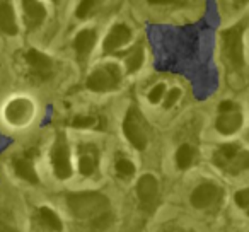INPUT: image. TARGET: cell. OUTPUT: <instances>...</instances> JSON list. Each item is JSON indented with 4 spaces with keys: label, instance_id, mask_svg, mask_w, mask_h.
Returning <instances> with one entry per match:
<instances>
[{
    "label": "cell",
    "instance_id": "7",
    "mask_svg": "<svg viewBox=\"0 0 249 232\" xmlns=\"http://www.w3.org/2000/svg\"><path fill=\"white\" fill-rule=\"evenodd\" d=\"M137 198H139V205L143 212L150 214L154 212L157 205V198H159V181L152 174H143L137 183Z\"/></svg>",
    "mask_w": 249,
    "mask_h": 232
},
{
    "label": "cell",
    "instance_id": "5",
    "mask_svg": "<svg viewBox=\"0 0 249 232\" xmlns=\"http://www.w3.org/2000/svg\"><path fill=\"white\" fill-rule=\"evenodd\" d=\"M121 82V70L118 65H104L97 67L96 70L90 72L87 77V87L94 92H107V90H114Z\"/></svg>",
    "mask_w": 249,
    "mask_h": 232
},
{
    "label": "cell",
    "instance_id": "20",
    "mask_svg": "<svg viewBox=\"0 0 249 232\" xmlns=\"http://www.w3.org/2000/svg\"><path fill=\"white\" fill-rule=\"evenodd\" d=\"M116 173L120 178H123V179H130V178L135 174V166H133V162L130 159H126V157H120V159L116 161Z\"/></svg>",
    "mask_w": 249,
    "mask_h": 232
},
{
    "label": "cell",
    "instance_id": "14",
    "mask_svg": "<svg viewBox=\"0 0 249 232\" xmlns=\"http://www.w3.org/2000/svg\"><path fill=\"white\" fill-rule=\"evenodd\" d=\"M242 125V114L239 113V109L232 111V113H222L218 114L215 126L222 135H232L235 133Z\"/></svg>",
    "mask_w": 249,
    "mask_h": 232
},
{
    "label": "cell",
    "instance_id": "24",
    "mask_svg": "<svg viewBox=\"0 0 249 232\" xmlns=\"http://www.w3.org/2000/svg\"><path fill=\"white\" fill-rule=\"evenodd\" d=\"M164 92H166V86H164V84H157V86H154L152 89H150V92H149V101H150L152 104L159 103V101L162 99Z\"/></svg>",
    "mask_w": 249,
    "mask_h": 232
},
{
    "label": "cell",
    "instance_id": "23",
    "mask_svg": "<svg viewBox=\"0 0 249 232\" xmlns=\"http://www.w3.org/2000/svg\"><path fill=\"white\" fill-rule=\"evenodd\" d=\"M96 122H97V118H94V116H75L70 125H72L73 128H94Z\"/></svg>",
    "mask_w": 249,
    "mask_h": 232
},
{
    "label": "cell",
    "instance_id": "11",
    "mask_svg": "<svg viewBox=\"0 0 249 232\" xmlns=\"http://www.w3.org/2000/svg\"><path fill=\"white\" fill-rule=\"evenodd\" d=\"M132 39V31H130L128 26L124 24H116L111 28V31L107 33V36L104 38L103 50L104 53H113L116 50H120L121 46H124L126 43Z\"/></svg>",
    "mask_w": 249,
    "mask_h": 232
},
{
    "label": "cell",
    "instance_id": "25",
    "mask_svg": "<svg viewBox=\"0 0 249 232\" xmlns=\"http://www.w3.org/2000/svg\"><path fill=\"white\" fill-rule=\"evenodd\" d=\"M234 200H235V203H237L239 207L246 210V208L249 207V190H248V188L237 191V193L234 195Z\"/></svg>",
    "mask_w": 249,
    "mask_h": 232
},
{
    "label": "cell",
    "instance_id": "8",
    "mask_svg": "<svg viewBox=\"0 0 249 232\" xmlns=\"http://www.w3.org/2000/svg\"><path fill=\"white\" fill-rule=\"evenodd\" d=\"M24 60L28 63L29 75L36 80H48L53 75V62L48 55L38 52L35 48H29L24 55Z\"/></svg>",
    "mask_w": 249,
    "mask_h": 232
},
{
    "label": "cell",
    "instance_id": "27",
    "mask_svg": "<svg viewBox=\"0 0 249 232\" xmlns=\"http://www.w3.org/2000/svg\"><path fill=\"white\" fill-rule=\"evenodd\" d=\"M239 109L237 104L232 103V101H222L220 104H218V113H232V111Z\"/></svg>",
    "mask_w": 249,
    "mask_h": 232
},
{
    "label": "cell",
    "instance_id": "6",
    "mask_svg": "<svg viewBox=\"0 0 249 232\" xmlns=\"http://www.w3.org/2000/svg\"><path fill=\"white\" fill-rule=\"evenodd\" d=\"M52 164L55 176L58 179H69L72 176V164H70V149L67 137L63 132L56 135L55 145L52 149Z\"/></svg>",
    "mask_w": 249,
    "mask_h": 232
},
{
    "label": "cell",
    "instance_id": "15",
    "mask_svg": "<svg viewBox=\"0 0 249 232\" xmlns=\"http://www.w3.org/2000/svg\"><path fill=\"white\" fill-rule=\"evenodd\" d=\"M22 9H24V18L28 22V28H38L46 18V9L41 2L36 0H24L22 2Z\"/></svg>",
    "mask_w": 249,
    "mask_h": 232
},
{
    "label": "cell",
    "instance_id": "26",
    "mask_svg": "<svg viewBox=\"0 0 249 232\" xmlns=\"http://www.w3.org/2000/svg\"><path fill=\"white\" fill-rule=\"evenodd\" d=\"M179 97H181V90L179 89H171V90H167L166 101H164V107H166V109L173 107L174 104L178 103V99H179Z\"/></svg>",
    "mask_w": 249,
    "mask_h": 232
},
{
    "label": "cell",
    "instance_id": "22",
    "mask_svg": "<svg viewBox=\"0 0 249 232\" xmlns=\"http://www.w3.org/2000/svg\"><path fill=\"white\" fill-rule=\"evenodd\" d=\"M96 7H97V2H92V0H86V2H80V4L77 5L75 16L79 19H86V18H89L90 14H94Z\"/></svg>",
    "mask_w": 249,
    "mask_h": 232
},
{
    "label": "cell",
    "instance_id": "12",
    "mask_svg": "<svg viewBox=\"0 0 249 232\" xmlns=\"http://www.w3.org/2000/svg\"><path fill=\"white\" fill-rule=\"evenodd\" d=\"M94 45H96V31L94 29H84L73 39V48H75L77 58L79 62H86L89 58L90 52H92Z\"/></svg>",
    "mask_w": 249,
    "mask_h": 232
},
{
    "label": "cell",
    "instance_id": "2",
    "mask_svg": "<svg viewBox=\"0 0 249 232\" xmlns=\"http://www.w3.org/2000/svg\"><path fill=\"white\" fill-rule=\"evenodd\" d=\"M248 152L242 150L237 143H224L213 154V162L217 167L229 171V174H239L249 166Z\"/></svg>",
    "mask_w": 249,
    "mask_h": 232
},
{
    "label": "cell",
    "instance_id": "1",
    "mask_svg": "<svg viewBox=\"0 0 249 232\" xmlns=\"http://www.w3.org/2000/svg\"><path fill=\"white\" fill-rule=\"evenodd\" d=\"M67 205L77 218L94 220L99 215L111 210L109 198L99 191H79L67 195Z\"/></svg>",
    "mask_w": 249,
    "mask_h": 232
},
{
    "label": "cell",
    "instance_id": "3",
    "mask_svg": "<svg viewBox=\"0 0 249 232\" xmlns=\"http://www.w3.org/2000/svg\"><path fill=\"white\" fill-rule=\"evenodd\" d=\"M246 29V21L232 26L231 29L222 33V50L225 58L234 69H244V46H242V35Z\"/></svg>",
    "mask_w": 249,
    "mask_h": 232
},
{
    "label": "cell",
    "instance_id": "18",
    "mask_svg": "<svg viewBox=\"0 0 249 232\" xmlns=\"http://www.w3.org/2000/svg\"><path fill=\"white\" fill-rule=\"evenodd\" d=\"M193 157H195V152H193V147L188 145V143H183L179 149L176 150V164L179 169H188L193 162Z\"/></svg>",
    "mask_w": 249,
    "mask_h": 232
},
{
    "label": "cell",
    "instance_id": "21",
    "mask_svg": "<svg viewBox=\"0 0 249 232\" xmlns=\"http://www.w3.org/2000/svg\"><path fill=\"white\" fill-rule=\"evenodd\" d=\"M89 224H90V227H92V231H96V232L106 231V229L113 224V214H111V210H109V212H106V214L96 217L94 220H90Z\"/></svg>",
    "mask_w": 249,
    "mask_h": 232
},
{
    "label": "cell",
    "instance_id": "28",
    "mask_svg": "<svg viewBox=\"0 0 249 232\" xmlns=\"http://www.w3.org/2000/svg\"><path fill=\"white\" fill-rule=\"evenodd\" d=\"M0 232H16V229L11 227L7 222H4L2 218H0Z\"/></svg>",
    "mask_w": 249,
    "mask_h": 232
},
{
    "label": "cell",
    "instance_id": "13",
    "mask_svg": "<svg viewBox=\"0 0 249 232\" xmlns=\"http://www.w3.org/2000/svg\"><path fill=\"white\" fill-rule=\"evenodd\" d=\"M12 166H14V171L19 178H22L24 181L31 184H38L39 178L35 171V166H33V161L29 157V154H24V156H19L12 161Z\"/></svg>",
    "mask_w": 249,
    "mask_h": 232
},
{
    "label": "cell",
    "instance_id": "9",
    "mask_svg": "<svg viewBox=\"0 0 249 232\" xmlns=\"http://www.w3.org/2000/svg\"><path fill=\"white\" fill-rule=\"evenodd\" d=\"M224 195V191L217 186L215 183H203L198 188H195L191 193V205L198 210H205V208L212 207L213 203H217L218 198Z\"/></svg>",
    "mask_w": 249,
    "mask_h": 232
},
{
    "label": "cell",
    "instance_id": "10",
    "mask_svg": "<svg viewBox=\"0 0 249 232\" xmlns=\"http://www.w3.org/2000/svg\"><path fill=\"white\" fill-rule=\"evenodd\" d=\"M99 166V150L94 143H82L79 149V171L82 176H90Z\"/></svg>",
    "mask_w": 249,
    "mask_h": 232
},
{
    "label": "cell",
    "instance_id": "17",
    "mask_svg": "<svg viewBox=\"0 0 249 232\" xmlns=\"http://www.w3.org/2000/svg\"><path fill=\"white\" fill-rule=\"evenodd\" d=\"M38 215H39V220H41V224L45 225V227L52 229V231H56V232L62 231V220H60V217L52 208L41 207L38 210Z\"/></svg>",
    "mask_w": 249,
    "mask_h": 232
},
{
    "label": "cell",
    "instance_id": "19",
    "mask_svg": "<svg viewBox=\"0 0 249 232\" xmlns=\"http://www.w3.org/2000/svg\"><path fill=\"white\" fill-rule=\"evenodd\" d=\"M124 60H126V69H128L130 73L140 70V67H142V63H143V50H142V46H135V48H133L128 55L124 56Z\"/></svg>",
    "mask_w": 249,
    "mask_h": 232
},
{
    "label": "cell",
    "instance_id": "16",
    "mask_svg": "<svg viewBox=\"0 0 249 232\" xmlns=\"http://www.w3.org/2000/svg\"><path fill=\"white\" fill-rule=\"evenodd\" d=\"M0 29L9 36L18 35V22L11 2H2L0 4Z\"/></svg>",
    "mask_w": 249,
    "mask_h": 232
},
{
    "label": "cell",
    "instance_id": "4",
    "mask_svg": "<svg viewBox=\"0 0 249 232\" xmlns=\"http://www.w3.org/2000/svg\"><path fill=\"white\" fill-rule=\"evenodd\" d=\"M123 133L135 149L143 150L147 147L149 137H147L145 122H143V114L137 106H130V109L124 114Z\"/></svg>",
    "mask_w": 249,
    "mask_h": 232
}]
</instances>
